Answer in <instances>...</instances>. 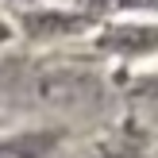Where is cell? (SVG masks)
Returning <instances> with one entry per match:
<instances>
[{"instance_id":"1","label":"cell","mask_w":158,"mask_h":158,"mask_svg":"<svg viewBox=\"0 0 158 158\" xmlns=\"http://www.w3.org/2000/svg\"><path fill=\"white\" fill-rule=\"evenodd\" d=\"M62 131L43 127V131H15V135L0 139V158H46L58 147Z\"/></svg>"},{"instance_id":"2","label":"cell","mask_w":158,"mask_h":158,"mask_svg":"<svg viewBox=\"0 0 158 158\" xmlns=\"http://www.w3.org/2000/svg\"><path fill=\"white\" fill-rule=\"evenodd\" d=\"M112 158H131V154H112Z\"/></svg>"}]
</instances>
